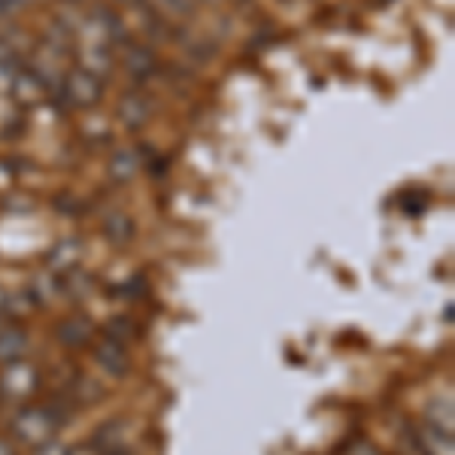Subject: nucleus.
Segmentation results:
<instances>
[{"label":"nucleus","mask_w":455,"mask_h":455,"mask_svg":"<svg viewBox=\"0 0 455 455\" xmlns=\"http://www.w3.org/2000/svg\"><path fill=\"white\" fill-rule=\"evenodd\" d=\"M52 431V425L46 422V413H28V416H21V422H19V435L25 437V440H31V443H36V440H43Z\"/></svg>","instance_id":"1"},{"label":"nucleus","mask_w":455,"mask_h":455,"mask_svg":"<svg viewBox=\"0 0 455 455\" xmlns=\"http://www.w3.org/2000/svg\"><path fill=\"white\" fill-rule=\"evenodd\" d=\"M98 92H100L98 83H94V79H88V76H83V73L70 79V94L79 100V104H92V100L98 98Z\"/></svg>","instance_id":"2"},{"label":"nucleus","mask_w":455,"mask_h":455,"mask_svg":"<svg viewBox=\"0 0 455 455\" xmlns=\"http://www.w3.org/2000/svg\"><path fill=\"white\" fill-rule=\"evenodd\" d=\"M0 455H12L10 450H6V446H0Z\"/></svg>","instance_id":"3"},{"label":"nucleus","mask_w":455,"mask_h":455,"mask_svg":"<svg viewBox=\"0 0 455 455\" xmlns=\"http://www.w3.org/2000/svg\"><path fill=\"white\" fill-rule=\"evenodd\" d=\"M83 455H92V452H83Z\"/></svg>","instance_id":"4"}]
</instances>
